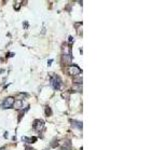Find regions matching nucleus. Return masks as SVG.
Masks as SVG:
<instances>
[{"label":"nucleus","mask_w":160,"mask_h":150,"mask_svg":"<svg viewBox=\"0 0 160 150\" xmlns=\"http://www.w3.org/2000/svg\"><path fill=\"white\" fill-rule=\"evenodd\" d=\"M14 102H15V99H14V97H7L6 99L3 101V103H2V107L4 108V109H7V108H11L13 105H14Z\"/></svg>","instance_id":"1"},{"label":"nucleus","mask_w":160,"mask_h":150,"mask_svg":"<svg viewBox=\"0 0 160 150\" xmlns=\"http://www.w3.org/2000/svg\"><path fill=\"white\" fill-rule=\"evenodd\" d=\"M51 84L55 89H60L62 87V81L58 76H54L51 79Z\"/></svg>","instance_id":"2"},{"label":"nucleus","mask_w":160,"mask_h":150,"mask_svg":"<svg viewBox=\"0 0 160 150\" xmlns=\"http://www.w3.org/2000/svg\"><path fill=\"white\" fill-rule=\"evenodd\" d=\"M80 72H81V71H80V68L77 67V66H75V65L70 66V67L68 68V73L70 75H72V76H77V75H79Z\"/></svg>","instance_id":"3"},{"label":"nucleus","mask_w":160,"mask_h":150,"mask_svg":"<svg viewBox=\"0 0 160 150\" xmlns=\"http://www.w3.org/2000/svg\"><path fill=\"white\" fill-rule=\"evenodd\" d=\"M33 127H34V129H35L36 131L40 132V131H42V129L44 128V122H43L42 120H36V121H34Z\"/></svg>","instance_id":"4"},{"label":"nucleus","mask_w":160,"mask_h":150,"mask_svg":"<svg viewBox=\"0 0 160 150\" xmlns=\"http://www.w3.org/2000/svg\"><path fill=\"white\" fill-rule=\"evenodd\" d=\"M15 108H17V109H19V108H21V106H22V101L21 100H16V102H14V105H13Z\"/></svg>","instance_id":"5"},{"label":"nucleus","mask_w":160,"mask_h":150,"mask_svg":"<svg viewBox=\"0 0 160 150\" xmlns=\"http://www.w3.org/2000/svg\"><path fill=\"white\" fill-rule=\"evenodd\" d=\"M71 123H72V125L73 126H76L77 128H81L82 127V124H81V122H77V121H71Z\"/></svg>","instance_id":"6"},{"label":"nucleus","mask_w":160,"mask_h":150,"mask_svg":"<svg viewBox=\"0 0 160 150\" xmlns=\"http://www.w3.org/2000/svg\"><path fill=\"white\" fill-rule=\"evenodd\" d=\"M45 112H46V115H48V116H50L51 115V109H50V107H46V109H45Z\"/></svg>","instance_id":"7"},{"label":"nucleus","mask_w":160,"mask_h":150,"mask_svg":"<svg viewBox=\"0 0 160 150\" xmlns=\"http://www.w3.org/2000/svg\"><path fill=\"white\" fill-rule=\"evenodd\" d=\"M20 2H17V3H15V9H19V7H20V4H19Z\"/></svg>","instance_id":"8"},{"label":"nucleus","mask_w":160,"mask_h":150,"mask_svg":"<svg viewBox=\"0 0 160 150\" xmlns=\"http://www.w3.org/2000/svg\"><path fill=\"white\" fill-rule=\"evenodd\" d=\"M69 41H73V37H69Z\"/></svg>","instance_id":"9"},{"label":"nucleus","mask_w":160,"mask_h":150,"mask_svg":"<svg viewBox=\"0 0 160 150\" xmlns=\"http://www.w3.org/2000/svg\"><path fill=\"white\" fill-rule=\"evenodd\" d=\"M64 150H69V149H64Z\"/></svg>","instance_id":"10"}]
</instances>
